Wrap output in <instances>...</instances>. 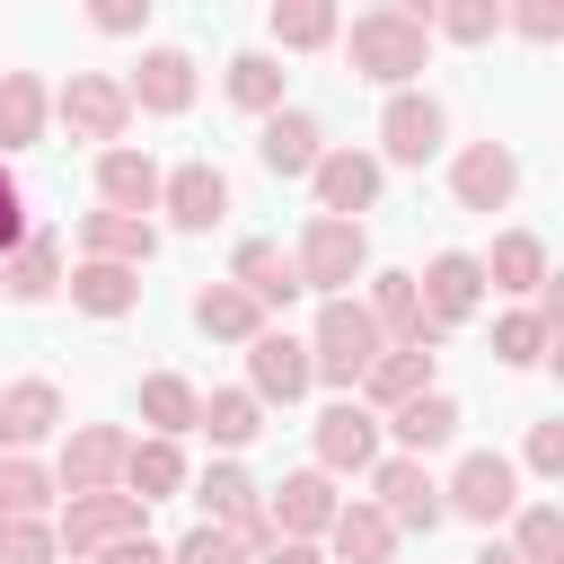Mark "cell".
Returning <instances> with one entry per match:
<instances>
[{
  "mask_svg": "<svg viewBox=\"0 0 564 564\" xmlns=\"http://www.w3.org/2000/svg\"><path fill=\"white\" fill-rule=\"evenodd\" d=\"M423 9H370V18H352V70H370V79H405V70H423Z\"/></svg>",
  "mask_w": 564,
  "mask_h": 564,
  "instance_id": "obj_1",
  "label": "cell"
},
{
  "mask_svg": "<svg viewBox=\"0 0 564 564\" xmlns=\"http://www.w3.org/2000/svg\"><path fill=\"white\" fill-rule=\"evenodd\" d=\"M370 361H379V326H370V308L326 300V317H317V352H308V379L361 388V370H370Z\"/></svg>",
  "mask_w": 564,
  "mask_h": 564,
  "instance_id": "obj_2",
  "label": "cell"
},
{
  "mask_svg": "<svg viewBox=\"0 0 564 564\" xmlns=\"http://www.w3.org/2000/svg\"><path fill=\"white\" fill-rule=\"evenodd\" d=\"M361 256H370V247H361V220H308L291 273H300V291H335V282L361 273Z\"/></svg>",
  "mask_w": 564,
  "mask_h": 564,
  "instance_id": "obj_3",
  "label": "cell"
},
{
  "mask_svg": "<svg viewBox=\"0 0 564 564\" xmlns=\"http://www.w3.org/2000/svg\"><path fill=\"white\" fill-rule=\"evenodd\" d=\"M511 502H520V467L511 458H494V449H476V458H458V476H449V502L441 511H467V520H511Z\"/></svg>",
  "mask_w": 564,
  "mask_h": 564,
  "instance_id": "obj_4",
  "label": "cell"
},
{
  "mask_svg": "<svg viewBox=\"0 0 564 564\" xmlns=\"http://www.w3.org/2000/svg\"><path fill=\"white\" fill-rule=\"evenodd\" d=\"M317 203H326V220H352L370 194H379V159L370 150H317Z\"/></svg>",
  "mask_w": 564,
  "mask_h": 564,
  "instance_id": "obj_5",
  "label": "cell"
},
{
  "mask_svg": "<svg viewBox=\"0 0 564 564\" xmlns=\"http://www.w3.org/2000/svg\"><path fill=\"white\" fill-rule=\"evenodd\" d=\"M414 300H423V326L441 335V326H458V317L485 300V264H476V256H441V264L423 273V291H414Z\"/></svg>",
  "mask_w": 564,
  "mask_h": 564,
  "instance_id": "obj_6",
  "label": "cell"
},
{
  "mask_svg": "<svg viewBox=\"0 0 564 564\" xmlns=\"http://www.w3.org/2000/svg\"><path fill=\"white\" fill-rule=\"evenodd\" d=\"M379 520L388 529H441V485L414 458H388L379 467Z\"/></svg>",
  "mask_w": 564,
  "mask_h": 564,
  "instance_id": "obj_7",
  "label": "cell"
},
{
  "mask_svg": "<svg viewBox=\"0 0 564 564\" xmlns=\"http://www.w3.org/2000/svg\"><path fill=\"white\" fill-rule=\"evenodd\" d=\"M159 194H167V212H176V229H212V220L229 212V176H220L212 159H185L176 176H159Z\"/></svg>",
  "mask_w": 564,
  "mask_h": 564,
  "instance_id": "obj_8",
  "label": "cell"
},
{
  "mask_svg": "<svg viewBox=\"0 0 564 564\" xmlns=\"http://www.w3.org/2000/svg\"><path fill=\"white\" fill-rule=\"evenodd\" d=\"M132 529H141V502H132V494H70V520H62L70 555L115 546V538H132Z\"/></svg>",
  "mask_w": 564,
  "mask_h": 564,
  "instance_id": "obj_9",
  "label": "cell"
},
{
  "mask_svg": "<svg viewBox=\"0 0 564 564\" xmlns=\"http://www.w3.org/2000/svg\"><path fill=\"white\" fill-rule=\"evenodd\" d=\"M123 115H132V97H123L115 79H97V70H79V79L62 88V123H70V132H88V141H115V132H123Z\"/></svg>",
  "mask_w": 564,
  "mask_h": 564,
  "instance_id": "obj_10",
  "label": "cell"
},
{
  "mask_svg": "<svg viewBox=\"0 0 564 564\" xmlns=\"http://www.w3.org/2000/svg\"><path fill=\"white\" fill-rule=\"evenodd\" d=\"M379 141H388V159L423 167V159L441 150V106H432V97H388V115H379Z\"/></svg>",
  "mask_w": 564,
  "mask_h": 564,
  "instance_id": "obj_11",
  "label": "cell"
},
{
  "mask_svg": "<svg viewBox=\"0 0 564 564\" xmlns=\"http://www.w3.org/2000/svg\"><path fill=\"white\" fill-rule=\"evenodd\" d=\"M449 185H458V203H467V212H502V203H511V185H520V167H511V150L476 141V150L458 159V176H449Z\"/></svg>",
  "mask_w": 564,
  "mask_h": 564,
  "instance_id": "obj_12",
  "label": "cell"
},
{
  "mask_svg": "<svg viewBox=\"0 0 564 564\" xmlns=\"http://www.w3.org/2000/svg\"><path fill=\"white\" fill-rule=\"evenodd\" d=\"M247 370H256V397H282V405H291V397L308 388V344H291V335L264 326V335L247 344Z\"/></svg>",
  "mask_w": 564,
  "mask_h": 564,
  "instance_id": "obj_13",
  "label": "cell"
},
{
  "mask_svg": "<svg viewBox=\"0 0 564 564\" xmlns=\"http://www.w3.org/2000/svg\"><path fill=\"white\" fill-rule=\"evenodd\" d=\"M123 97H141L150 115H185L194 106V62L185 53H141V70H132Z\"/></svg>",
  "mask_w": 564,
  "mask_h": 564,
  "instance_id": "obj_14",
  "label": "cell"
},
{
  "mask_svg": "<svg viewBox=\"0 0 564 564\" xmlns=\"http://www.w3.org/2000/svg\"><path fill=\"white\" fill-rule=\"evenodd\" d=\"M361 388H370V405H405V397H423V388H432V344H397V352H379V361L361 370Z\"/></svg>",
  "mask_w": 564,
  "mask_h": 564,
  "instance_id": "obj_15",
  "label": "cell"
},
{
  "mask_svg": "<svg viewBox=\"0 0 564 564\" xmlns=\"http://www.w3.org/2000/svg\"><path fill=\"white\" fill-rule=\"evenodd\" d=\"M370 449H379L370 405H326V414H317V458H326V467H370Z\"/></svg>",
  "mask_w": 564,
  "mask_h": 564,
  "instance_id": "obj_16",
  "label": "cell"
},
{
  "mask_svg": "<svg viewBox=\"0 0 564 564\" xmlns=\"http://www.w3.org/2000/svg\"><path fill=\"white\" fill-rule=\"evenodd\" d=\"M194 326L220 335V344H256V335H264V308H256L238 282H212V291L194 300Z\"/></svg>",
  "mask_w": 564,
  "mask_h": 564,
  "instance_id": "obj_17",
  "label": "cell"
},
{
  "mask_svg": "<svg viewBox=\"0 0 564 564\" xmlns=\"http://www.w3.org/2000/svg\"><path fill=\"white\" fill-rule=\"evenodd\" d=\"M123 432H79L70 449H62V485L70 494H106V476H123Z\"/></svg>",
  "mask_w": 564,
  "mask_h": 564,
  "instance_id": "obj_18",
  "label": "cell"
},
{
  "mask_svg": "<svg viewBox=\"0 0 564 564\" xmlns=\"http://www.w3.org/2000/svg\"><path fill=\"white\" fill-rule=\"evenodd\" d=\"M53 423H62V397H53L44 379H18V388L0 397V441H9V449H26V441H44Z\"/></svg>",
  "mask_w": 564,
  "mask_h": 564,
  "instance_id": "obj_19",
  "label": "cell"
},
{
  "mask_svg": "<svg viewBox=\"0 0 564 564\" xmlns=\"http://www.w3.org/2000/svg\"><path fill=\"white\" fill-rule=\"evenodd\" d=\"M256 159H264L273 176H308V167H317V123H308V115H264Z\"/></svg>",
  "mask_w": 564,
  "mask_h": 564,
  "instance_id": "obj_20",
  "label": "cell"
},
{
  "mask_svg": "<svg viewBox=\"0 0 564 564\" xmlns=\"http://www.w3.org/2000/svg\"><path fill=\"white\" fill-rule=\"evenodd\" d=\"M97 185H106V203H115V212H132V220L159 203V167H150L141 150H106V159H97Z\"/></svg>",
  "mask_w": 564,
  "mask_h": 564,
  "instance_id": "obj_21",
  "label": "cell"
},
{
  "mask_svg": "<svg viewBox=\"0 0 564 564\" xmlns=\"http://www.w3.org/2000/svg\"><path fill=\"white\" fill-rule=\"evenodd\" d=\"M238 291H247L256 308H282V300L300 291V273H291V256H282V247L247 238V247H238Z\"/></svg>",
  "mask_w": 564,
  "mask_h": 564,
  "instance_id": "obj_22",
  "label": "cell"
},
{
  "mask_svg": "<svg viewBox=\"0 0 564 564\" xmlns=\"http://www.w3.org/2000/svg\"><path fill=\"white\" fill-rule=\"evenodd\" d=\"M335 520V494H326V476L308 467V476H282V494H273V538L291 529V538H308V529H326Z\"/></svg>",
  "mask_w": 564,
  "mask_h": 564,
  "instance_id": "obj_23",
  "label": "cell"
},
{
  "mask_svg": "<svg viewBox=\"0 0 564 564\" xmlns=\"http://www.w3.org/2000/svg\"><path fill=\"white\" fill-rule=\"evenodd\" d=\"M44 141V88L26 70H0V150H35Z\"/></svg>",
  "mask_w": 564,
  "mask_h": 564,
  "instance_id": "obj_24",
  "label": "cell"
},
{
  "mask_svg": "<svg viewBox=\"0 0 564 564\" xmlns=\"http://www.w3.org/2000/svg\"><path fill=\"white\" fill-rule=\"evenodd\" d=\"M70 300H79L88 317H123V308L141 300V282H132V264H97V256H88V264L70 273Z\"/></svg>",
  "mask_w": 564,
  "mask_h": 564,
  "instance_id": "obj_25",
  "label": "cell"
},
{
  "mask_svg": "<svg viewBox=\"0 0 564 564\" xmlns=\"http://www.w3.org/2000/svg\"><path fill=\"white\" fill-rule=\"evenodd\" d=\"M123 485H132V502H159V494H176V485H185V458H176V441H132V449H123Z\"/></svg>",
  "mask_w": 564,
  "mask_h": 564,
  "instance_id": "obj_26",
  "label": "cell"
},
{
  "mask_svg": "<svg viewBox=\"0 0 564 564\" xmlns=\"http://www.w3.org/2000/svg\"><path fill=\"white\" fill-rule=\"evenodd\" d=\"M88 247H97V264H141L159 238H150V220H132V212H88Z\"/></svg>",
  "mask_w": 564,
  "mask_h": 564,
  "instance_id": "obj_27",
  "label": "cell"
},
{
  "mask_svg": "<svg viewBox=\"0 0 564 564\" xmlns=\"http://www.w3.org/2000/svg\"><path fill=\"white\" fill-rule=\"evenodd\" d=\"M53 264H62V247H53V229H26V238L9 247V273H0V282H9L18 300H44V291H53Z\"/></svg>",
  "mask_w": 564,
  "mask_h": 564,
  "instance_id": "obj_28",
  "label": "cell"
},
{
  "mask_svg": "<svg viewBox=\"0 0 564 564\" xmlns=\"http://www.w3.org/2000/svg\"><path fill=\"white\" fill-rule=\"evenodd\" d=\"M370 326H388V335H405V344H432V326H423V300H414V273H379Z\"/></svg>",
  "mask_w": 564,
  "mask_h": 564,
  "instance_id": "obj_29",
  "label": "cell"
},
{
  "mask_svg": "<svg viewBox=\"0 0 564 564\" xmlns=\"http://www.w3.org/2000/svg\"><path fill=\"white\" fill-rule=\"evenodd\" d=\"M449 432H458V405H449L441 388H423V397L397 405V441H405V449H441Z\"/></svg>",
  "mask_w": 564,
  "mask_h": 564,
  "instance_id": "obj_30",
  "label": "cell"
},
{
  "mask_svg": "<svg viewBox=\"0 0 564 564\" xmlns=\"http://www.w3.org/2000/svg\"><path fill=\"white\" fill-rule=\"evenodd\" d=\"M485 273H494V291H538L546 282V247L529 229H511V238H494V264Z\"/></svg>",
  "mask_w": 564,
  "mask_h": 564,
  "instance_id": "obj_31",
  "label": "cell"
},
{
  "mask_svg": "<svg viewBox=\"0 0 564 564\" xmlns=\"http://www.w3.org/2000/svg\"><path fill=\"white\" fill-rule=\"evenodd\" d=\"M256 414H264V405H256V397H247V388H220V397H203V405H194V423H203V432H212V441H229V449H238V441H256V432H264V423H256Z\"/></svg>",
  "mask_w": 564,
  "mask_h": 564,
  "instance_id": "obj_32",
  "label": "cell"
},
{
  "mask_svg": "<svg viewBox=\"0 0 564 564\" xmlns=\"http://www.w3.org/2000/svg\"><path fill=\"white\" fill-rule=\"evenodd\" d=\"M229 97H238L247 115H282V62L238 53V62H229Z\"/></svg>",
  "mask_w": 564,
  "mask_h": 564,
  "instance_id": "obj_33",
  "label": "cell"
},
{
  "mask_svg": "<svg viewBox=\"0 0 564 564\" xmlns=\"http://www.w3.org/2000/svg\"><path fill=\"white\" fill-rule=\"evenodd\" d=\"M326 529H335V555H344V564H379V555L397 546V529H388L379 511H335Z\"/></svg>",
  "mask_w": 564,
  "mask_h": 564,
  "instance_id": "obj_34",
  "label": "cell"
},
{
  "mask_svg": "<svg viewBox=\"0 0 564 564\" xmlns=\"http://www.w3.org/2000/svg\"><path fill=\"white\" fill-rule=\"evenodd\" d=\"M44 502H53V476L26 467V458H9V467H0V520H35Z\"/></svg>",
  "mask_w": 564,
  "mask_h": 564,
  "instance_id": "obj_35",
  "label": "cell"
},
{
  "mask_svg": "<svg viewBox=\"0 0 564 564\" xmlns=\"http://www.w3.org/2000/svg\"><path fill=\"white\" fill-rule=\"evenodd\" d=\"M511 564H564V511L555 502H529L520 511V555Z\"/></svg>",
  "mask_w": 564,
  "mask_h": 564,
  "instance_id": "obj_36",
  "label": "cell"
},
{
  "mask_svg": "<svg viewBox=\"0 0 564 564\" xmlns=\"http://www.w3.org/2000/svg\"><path fill=\"white\" fill-rule=\"evenodd\" d=\"M194 405H203V397H194L185 379H167V370H159V379H141V414H150L159 432H185V423H194Z\"/></svg>",
  "mask_w": 564,
  "mask_h": 564,
  "instance_id": "obj_37",
  "label": "cell"
},
{
  "mask_svg": "<svg viewBox=\"0 0 564 564\" xmlns=\"http://www.w3.org/2000/svg\"><path fill=\"white\" fill-rule=\"evenodd\" d=\"M273 35H282V44H326V35H335V9L291 0V9H273Z\"/></svg>",
  "mask_w": 564,
  "mask_h": 564,
  "instance_id": "obj_38",
  "label": "cell"
},
{
  "mask_svg": "<svg viewBox=\"0 0 564 564\" xmlns=\"http://www.w3.org/2000/svg\"><path fill=\"white\" fill-rule=\"evenodd\" d=\"M423 18H441V35H458V44H485V35L502 26L494 0H458V9H423Z\"/></svg>",
  "mask_w": 564,
  "mask_h": 564,
  "instance_id": "obj_39",
  "label": "cell"
},
{
  "mask_svg": "<svg viewBox=\"0 0 564 564\" xmlns=\"http://www.w3.org/2000/svg\"><path fill=\"white\" fill-rule=\"evenodd\" d=\"M0 564H53V529L44 520H0Z\"/></svg>",
  "mask_w": 564,
  "mask_h": 564,
  "instance_id": "obj_40",
  "label": "cell"
},
{
  "mask_svg": "<svg viewBox=\"0 0 564 564\" xmlns=\"http://www.w3.org/2000/svg\"><path fill=\"white\" fill-rule=\"evenodd\" d=\"M167 564H247V538H229V529H194Z\"/></svg>",
  "mask_w": 564,
  "mask_h": 564,
  "instance_id": "obj_41",
  "label": "cell"
},
{
  "mask_svg": "<svg viewBox=\"0 0 564 564\" xmlns=\"http://www.w3.org/2000/svg\"><path fill=\"white\" fill-rule=\"evenodd\" d=\"M494 352H502V361H538V352H546V326H538V317H502V326H494Z\"/></svg>",
  "mask_w": 564,
  "mask_h": 564,
  "instance_id": "obj_42",
  "label": "cell"
},
{
  "mask_svg": "<svg viewBox=\"0 0 564 564\" xmlns=\"http://www.w3.org/2000/svg\"><path fill=\"white\" fill-rule=\"evenodd\" d=\"M529 467H538V476L564 467V423H538V432H529Z\"/></svg>",
  "mask_w": 564,
  "mask_h": 564,
  "instance_id": "obj_43",
  "label": "cell"
},
{
  "mask_svg": "<svg viewBox=\"0 0 564 564\" xmlns=\"http://www.w3.org/2000/svg\"><path fill=\"white\" fill-rule=\"evenodd\" d=\"M26 238V203H18V185H9V167H0V256Z\"/></svg>",
  "mask_w": 564,
  "mask_h": 564,
  "instance_id": "obj_44",
  "label": "cell"
},
{
  "mask_svg": "<svg viewBox=\"0 0 564 564\" xmlns=\"http://www.w3.org/2000/svg\"><path fill=\"white\" fill-rule=\"evenodd\" d=\"M141 18H150V0H106V9H97V26H106V35H132Z\"/></svg>",
  "mask_w": 564,
  "mask_h": 564,
  "instance_id": "obj_45",
  "label": "cell"
},
{
  "mask_svg": "<svg viewBox=\"0 0 564 564\" xmlns=\"http://www.w3.org/2000/svg\"><path fill=\"white\" fill-rule=\"evenodd\" d=\"M106 564H167V555H159L150 538H115V546H106Z\"/></svg>",
  "mask_w": 564,
  "mask_h": 564,
  "instance_id": "obj_46",
  "label": "cell"
},
{
  "mask_svg": "<svg viewBox=\"0 0 564 564\" xmlns=\"http://www.w3.org/2000/svg\"><path fill=\"white\" fill-rule=\"evenodd\" d=\"M264 564H317V546H300V538H273V546H264Z\"/></svg>",
  "mask_w": 564,
  "mask_h": 564,
  "instance_id": "obj_47",
  "label": "cell"
}]
</instances>
